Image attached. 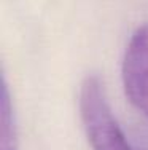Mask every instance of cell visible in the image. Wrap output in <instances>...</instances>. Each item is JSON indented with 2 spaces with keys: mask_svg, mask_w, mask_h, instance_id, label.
Masks as SVG:
<instances>
[{
  "mask_svg": "<svg viewBox=\"0 0 148 150\" xmlns=\"http://www.w3.org/2000/svg\"><path fill=\"white\" fill-rule=\"evenodd\" d=\"M0 150H18V126L15 109L8 93V85L3 78L0 96Z\"/></svg>",
  "mask_w": 148,
  "mask_h": 150,
  "instance_id": "3",
  "label": "cell"
},
{
  "mask_svg": "<svg viewBox=\"0 0 148 150\" xmlns=\"http://www.w3.org/2000/svg\"><path fill=\"white\" fill-rule=\"evenodd\" d=\"M123 85L131 104L148 120V23L129 38L123 58Z\"/></svg>",
  "mask_w": 148,
  "mask_h": 150,
  "instance_id": "2",
  "label": "cell"
},
{
  "mask_svg": "<svg viewBox=\"0 0 148 150\" xmlns=\"http://www.w3.org/2000/svg\"><path fill=\"white\" fill-rule=\"evenodd\" d=\"M80 115L94 150H132L112 112L104 81L97 75H88L80 86Z\"/></svg>",
  "mask_w": 148,
  "mask_h": 150,
  "instance_id": "1",
  "label": "cell"
}]
</instances>
